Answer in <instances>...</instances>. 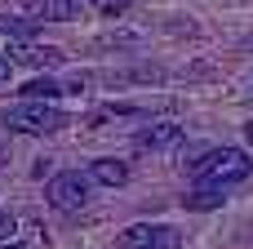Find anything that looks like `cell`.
I'll use <instances>...</instances> for the list:
<instances>
[{
	"instance_id": "6da1fadb",
	"label": "cell",
	"mask_w": 253,
	"mask_h": 249,
	"mask_svg": "<svg viewBox=\"0 0 253 249\" xmlns=\"http://www.w3.org/2000/svg\"><path fill=\"white\" fill-rule=\"evenodd\" d=\"M253 160L240 151V147H209L196 165H191V178L200 187H231L240 178H249Z\"/></svg>"
},
{
	"instance_id": "7a4b0ae2",
	"label": "cell",
	"mask_w": 253,
	"mask_h": 249,
	"mask_svg": "<svg viewBox=\"0 0 253 249\" xmlns=\"http://www.w3.org/2000/svg\"><path fill=\"white\" fill-rule=\"evenodd\" d=\"M0 125L9 129V134H58L62 125H67V116L53 107V102H18V107H4V116H0Z\"/></svg>"
},
{
	"instance_id": "3957f363",
	"label": "cell",
	"mask_w": 253,
	"mask_h": 249,
	"mask_svg": "<svg viewBox=\"0 0 253 249\" xmlns=\"http://www.w3.org/2000/svg\"><path fill=\"white\" fill-rule=\"evenodd\" d=\"M89 196H93V183H89V174H80V169L53 174V183H49V205H53L58 214H80V209L89 205Z\"/></svg>"
},
{
	"instance_id": "277c9868",
	"label": "cell",
	"mask_w": 253,
	"mask_h": 249,
	"mask_svg": "<svg viewBox=\"0 0 253 249\" xmlns=\"http://www.w3.org/2000/svg\"><path fill=\"white\" fill-rule=\"evenodd\" d=\"M182 236L169 223H133L120 232V249H178Z\"/></svg>"
},
{
	"instance_id": "5b68a950",
	"label": "cell",
	"mask_w": 253,
	"mask_h": 249,
	"mask_svg": "<svg viewBox=\"0 0 253 249\" xmlns=\"http://www.w3.org/2000/svg\"><path fill=\"white\" fill-rule=\"evenodd\" d=\"M4 58H9V62H27V67H58V62H62V49H53V45H31V40H13Z\"/></svg>"
},
{
	"instance_id": "8992f818",
	"label": "cell",
	"mask_w": 253,
	"mask_h": 249,
	"mask_svg": "<svg viewBox=\"0 0 253 249\" xmlns=\"http://www.w3.org/2000/svg\"><path fill=\"white\" fill-rule=\"evenodd\" d=\"M182 138H187L182 125H173V120H156V125H147V129L138 134V147H142V151H169V147H178Z\"/></svg>"
},
{
	"instance_id": "52a82bcc",
	"label": "cell",
	"mask_w": 253,
	"mask_h": 249,
	"mask_svg": "<svg viewBox=\"0 0 253 249\" xmlns=\"http://www.w3.org/2000/svg\"><path fill=\"white\" fill-rule=\"evenodd\" d=\"M89 183H98V187H125L129 183V165L125 160H93L89 165Z\"/></svg>"
},
{
	"instance_id": "ba28073f",
	"label": "cell",
	"mask_w": 253,
	"mask_h": 249,
	"mask_svg": "<svg viewBox=\"0 0 253 249\" xmlns=\"http://www.w3.org/2000/svg\"><path fill=\"white\" fill-rule=\"evenodd\" d=\"M31 22H62L71 13V0H22Z\"/></svg>"
},
{
	"instance_id": "9c48e42d",
	"label": "cell",
	"mask_w": 253,
	"mask_h": 249,
	"mask_svg": "<svg viewBox=\"0 0 253 249\" xmlns=\"http://www.w3.org/2000/svg\"><path fill=\"white\" fill-rule=\"evenodd\" d=\"M58 94H62V85L53 76H36V80L22 85V102H53Z\"/></svg>"
},
{
	"instance_id": "30bf717a",
	"label": "cell",
	"mask_w": 253,
	"mask_h": 249,
	"mask_svg": "<svg viewBox=\"0 0 253 249\" xmlns=\"http://www.w3.org/2000/svg\"><path fill=\"white\" fill-rule=\"evenodd\" d=\"M227 196H222V187H200V192H191L187 196V209H218Z\"/></svg>"
},
{
	"instance_id": "8fae6325",
	"label": "cell",
	"mask_w": 253,
	"mask_h": 249,
	"mask_svg": "<svg viewBox=\"0 0 253 249\" xmlns=\"http://www.w3.org/2000/svg\"><path fill=\"white\" fill-rule=\"evenodd\" d=\"M36 27H40V22H31V18H9V13H0V31H9L13 40H31Z\"/></svg>"
},
{
	"instance_id": "7c38bea8",
	"label": "cell",
	"mask_w": 253,
	"mask_h": 249,
	"mask_svg": "<svg viewBox=\"0 0 253 249\" xmlns=\"http://www.w3.org/2000/svg\"><path fill=\"white\" fill-rule=\"evenodd\" d=\"M89 4H93L98 13H107V18H111V13H120V9H129L133 0H89Z\"/></svg>"
},
{
	"instance_id": "4fadbf2b",
	"label": "cell",
	"mask_w": 253,
	"mask_h": 249,
	"mask_svg": "<svg viewBox=\"0 0 253 249\" xmlns=\"http://www.w3.org/2000/svg\"><path fill=\"white\" fill-rule=\"evenodd\" d=\"M9 236H13V218H9V214H4V209H0V241H4V245H9Z\"/></svg>"
},
{
	"instance_id": "5bb4252c",
	"label": "cell",
	"mask_w": 253,
	"mask_h": 249,
	"mask_svg": "<svg viewBox=\"0 0 253 249\" xmlns=\"http://www.w3.org/2000/svg\"><path fill=\"white\" fill-rule=\"evenodd\" d=\"M9 71H13V62H9V58L0 53V85H9Z\"/></svg>"
},
{
	"instance_id": "9a60e30c",
	"label": "cell",
	"mask_w": 253,
	"mask_h": 249,
	"mask_svg": "<svg viewBox=\"0 0 253 249\" xmlns=\"http://www.w3.org/2000/svg\"><path fill=\"white\" fill-rule=\"evenodd\" d=\"M4 249H27V245H4Z\"/></svg>"
},
{
	"instance_id": "2e32d148",
	"label": "cell",
	"mask_w": 253,
	"mask_h": 249,
	"mask_svg": "<svg viewBox=\"0 0 253 249\" xmlns=\"http://www.w3.org/2000/svg\"><path fill=\"white\" fill-rule=\"evenodd\" d=\"M0 160H4V156H0Z\"/></svg>"
}]
</instances>
